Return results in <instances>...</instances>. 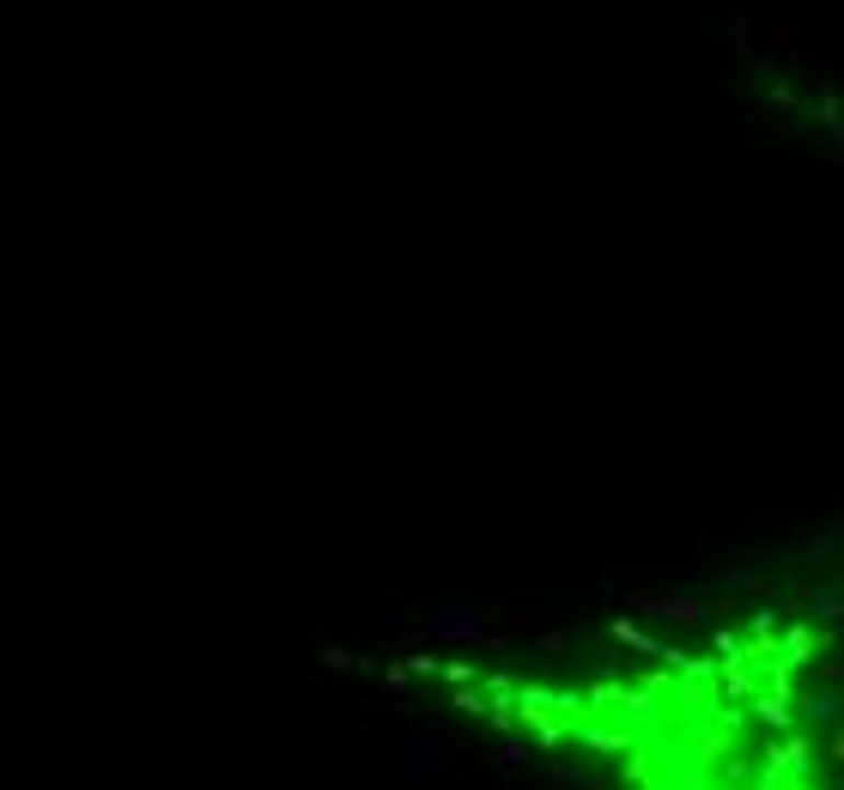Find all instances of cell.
<instances>
[{
  "instance_id": "6da1fadb",
  "label": "cell",
  "mask_w": 844,
  "mask_h": 790,
  "mask_svg": "<svg viewBox=\"0 0 844 790\" xmlns=\"http://www.w3.org/2000/svg\"><path fill=\"white\" fill-rule=\"evenodd\" d=\"M396 681L583 790H839V602L820 590L583 657L413 651Z\"/></svg>"
}]
</instances>
